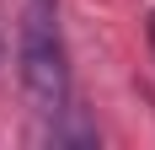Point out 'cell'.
<instances>
[{
  "label": "cell",
  "instance_id": "cell-3",
  "mask_svg": "<svg viewBox=\"0 0 155 150\" xmlns=\"http://www.w3.org/2000/svg\"><path fill=\"white\" fill-rule=\"evenodd\" d=\"M0 59H5V43H0Z\"/></svg>",
  "mask_w": 155,
  "mask_h": 150
},
{
  "label": "cell",
  "instance_id": "cell-2",
  "mask_svg": "<svg viewBox=\"0 0 155 150\" xmlns=\"http://www.w3.org/2000/svg\"><path fill=\"white\" fill-rule=\"evenodd\" d=\"M150 48H155V11H150Z\"/></svg>",
  "mask_w": 155,
  "mask_h": 150
},
{
  "label": "cell",
  "instance_id": "cell-1",
  "mask_svg": "<svg viewBox=\"0 0 155 150\" xmlns=\"http://www.w3.org/2000/svg\"><path fill=\"white\" fill-rule=\"evenodd\" d=\"M16 70H21V91H27L32 113L43 118L70 113V54L59 38L54 0H27L21 32H16Z\"/></svg>",
  "mask_w": 155,
  "mask_h": 150
}]
</instances>
